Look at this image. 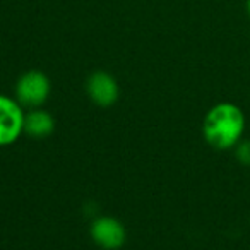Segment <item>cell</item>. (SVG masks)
<instances>
[{"label": "cell", "mask_w": 250, "mask_h": 250, "mask_svg": "<svg viewBox=\"0 0 250 250\" xmlns=\"http://www.w3.org/2000/svg\"><path fill=\"white\" fill-rule=\"evenodd\" d=\"M245 115L242 108L229 101H223L206 113L202 124V136L214 149H233L243 139Z\"/></svg>", "instance_id": "6da1fadb"}, {"label": "cell", "mask_w": 250, "mask_h": 250, "mask_svg": "<svg viewBox=\"0 0 250 250\" xmlns=\"http://www.w3.org/2000/svg\"><path fill=\"white\" fill-rule=\"evenodd\" d=\"M86 89L91 101L96 103L98 106H111L117 103L120 96V89H118L115 77L104 70H96L87 77Z\"/></svg>", "instance_id": "5b68a950"}, {"label": "cell", "mask_w": 250, "mask_h": 250, "mask_svg": "<svg viewBox=\"0 0 250 250\" xmlns=\"http://www.w3.org/2000/svg\"><path fill=\"white\" fill-rule=\"evenodd\" d=\"M91 238L94 240L96 245L106 250H117L125 243V228L117 218L111 216H101L94 219L89 228Z\"/></svg>", "instance_id": "277c9868"}, {"label": "cell", "mask_w": 250, "mask_h": 250, "mask_svg": "<svg viewBox=\"0 0 250 250\" xmlns=\"http://www.w3.org/2000/svg\"><path fill=\"white\" fill-rule=\"evenodd\" d=\"M52 84L42 70H28L19 77L16 84V98L21 106L40 108L50 96Z\"/></svg>", "instance_id": "7a4b0ae2"}, {"label": "cell", "mask_w": 250, "mask_h": 250, "mask_svg": "<svg viewBox=\"0 0 250 250\" xmlns=\"http://www.w3.org/2000/svg\"><path fill=\"white\" fill-rule=\"evenodd\" d=\"M24 117L18 101L0 94V146H9L19 139L24 132Z\"/></svg>", "instance_id": "3957f363"}, {"label": "cell", "mask_w": 250, "mask_h": 250, "mask_svg": "<svg viewBox=\"0 0 250 250\" xmlns=\"http://www.w3.org/2000/svg\"><path fill=\"white\" fill-rule=\"evenodd\" d=\"M245 11H247V14H249V18H250V0H245Z\"/></svg>", "instance_id": "ba28073f"}, {"label": "cell", "mask_w": 250, "mask_h": 250, "mask_svg": "<svg viewBox=\"0 0 250 250\" xmlns=\"http://www.w3.org/2000/svg\"><path fill=\"white\" fill-rule=\"evenodd\" d=\"M233 149H235L236 161L243 167H250V139H242Z\"/></svg>", "instance_id": "52a82bcc"}, {"label": "cell", "mask_w": 250, "mask_h": 250, "mask_svg": "<svg viewBox=\"0 0 250 250\" xmlns=\"http://www.w3.org/2000/svg\"><path fill=\"white\" fill-rule=\"evenodd\" d=\"M55 129V120L53 117L45 110L33 108L24 117V132L35 139H43L48 137Z\"/></svg>", "instance_id": "8992f818"}]
</instances>
